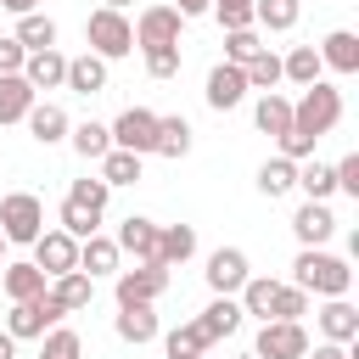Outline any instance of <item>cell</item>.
Instances as JSON below:
<instances>
[{"instance_id":"obj_25","label":"cell","mask_w":359,"mask_h":359,"mask_svg":"<svg viewBox=\"0 0 359 359\" xmlns=\"http://www.w3.org/2000/svg\"><path fill=\"white\" fill-rule=\"evenodd\" d=\"M28 56L34 50H56V22L45 17V11H28V17H17V34H11Z\"/></svg>"},{"instance_id":"obj_5","label":"cell","mask_w":359,"mask_h":359,"mask_svg":"<svg viewBox=\"0 0 359 359\" xmlns=\"http://www.w3.org/2000/svg\"><path fill=\"white\" fill-rule=\"evenodd\" d=\"M112 292H118V309H135V303H157L168 292V269L163 264H135V269H118L112 275Z\"/></svg>"},{"instance_id":"obj_12","label":"cell","mask_w":359,"mask_h":359,"mask_svg":"<svg viewBox=\"0 0 359 359\" xmlns=\"http://www.w3.org/2000/svg\"><path fill=\"white\" fill-rule=\"evenodd\" d=\"M157 230L163 224H151V219H140V213H129L123 224H118V252H129L135 264H157Z\"/></svg>"},{"instance_id":"obj_20","label":"cell","mask_w":359,"mask_h":359,"mask_svg":"<svg viewBox=\"0 0 359 359\" xmlns=\"http://www.w3.org/2000/svg\"><path fill=\"white\" fill-rule=\"evenodd\" d=\"M22 123H28V135H34L39 146H56V140H67V129H73V123H67V112H62L56 101H34Z\"/></svg>"},{"instance_id":"obj_21","label":"cell","mask_w":359,"mask_h":359,"mask_svg":"<svg viewBox=\"0 0 359 359\" xmlns=\"http://www.w3.org/2000/svg\"><path fill=\"white\" fill-rule=\"evenodd\" d=\"M45 292H50V303H56L62 314H79V309H90V297H95V280H90V275H79V269H67V275H56Z\"/></svg>"},{"instance_id":"obj_10","label":"cell","mask_w":359,"mask_h":359,"mask_svg":"<svg viewBox=\"0 0 359 359\" xmlns=\"http://www.w3.org/2000/svg\"><path fill=\"white\" fill-rule=\"evenodd\" d=\"M247 252L241 247H219L213 258H208V286H213V297H236L241 286H247Z\"/></svg>"},{"instance_id":"obj_2","label":"cell","mask_w":359,"mask_h":359,"mask_svg":"<svg viewBox=\"0 0 359 359\" xmlns=\"http://www.w3.org/2000/svg\"><path fill=\"white\" fill-rule=\"evenodd\" d=\"M342 123V90L337 84H309L297 101H292V129L297 135H309V140H320V135H331Z\"/></svg>"},{"instance_id":"obj_54","label":"cell","mask_w":359,"mask_h":359,"mask_svg":"<svg viewBox=\"0 0 359 359\" xmlns=\"http://www.w3.org/2000/svg\"><path fill=\"white\" fill-rule=\"evenodd\" d=\"M230 6H252V0H230Z\"/></svg>"},{"instance_id":"obj_27","label":"cell","mask_w":359,"mask_h":359,"mask_svg":"<svg viewBox=\"0 0 359 359\" xmlns=\"http://www.w3.org/2000/svg\"><path fill=\"white\" fill-rule=\"evenodd\" d=\"M191 252H196V230H191V224H163V230H157V264H163V269H168V264H185Z\"/></svg>"},{"instance_id":"obj_52","label":"cell","mask_w":359,"mask_h":359,"mask_svg":"<svg viewBox=\"0 0 359 359\" xmlns=\"http://www.w3.org/2000/svg\"><path fill=\"white\" fill-rule=\"evenodd\" d=\"M101 6H107V11H123V6H135V0H101Z\"/></svg>"},{"instance_id":"obj_35","label":"cell","mask_w":359,"mask_h":359,"mask_svg":"<svg viewBox=\"0 0 359 359\" xmlns=\"http://www.w3.org/2000/svg\"><path fill=\"white\" fill-rule=\"evenodd\" d=\"M95 180H101L107 191H112V185H135V180H140V157H135V151H118V146H112V151L101 157V174H95Z\"/></svg>"},{"instance_id":"obj_26","label":"cell","mask_w":359,"mask_h":359,"mask_svg":"<svg viewBox=\"0 0 359 359\" xmlns=\"http://www.w3.org/2000/svg\"><path fill=\"white\" fill-rule=\"evenodd\" d=\"M320 73H325V67H320V50H314V45H292V50L280 56V79H292V84H303V90L320 84Z\"/></svg>"},{"instance_id":"obj_46","label":"cell","mask_w":359,"mask_h":359,"mask_svg":"<svg viewBox=\"0 0 359 359\" xmlns=\"http://www.w3.org/2000/svg\"><path fill=\"white\" fill-rule=\"evenodd\" d=\"M331 174H337V191H348V196H359V151H348L342 163H331Z\"/></svg>"},{"instance_id":"obj_39","label":"cell","mask_w":359,"mask_h":359,"mask_svg":"<svg viewBox=\"0 0 359 359\" xmlns=\"http://www.w3.org/2000/svg\"><path fill=\"white\" fill-rule=\"evenodd\" d=\"M241 73H247V90H264V95H269V90L280 84V56H275V50H258Z\"/></svg>"},{"instance_id":"obj_24","label":"cell","mask_w":359,"mask_h":359,"mask_svg":"<svg viewBox=\"0 0 359 359\" xmlns=\"http://www.w3.org/2000/svg\"><path fill=\"white\" fill-rule=\"evenodd\" d=\"M34 101H39V95L28 90L22 73H0V123H22Z\"/></svg>"},{"instance_id":"obj_6","label":"cell","mask_w":359,"mask_h":359,"mask_svg":"<svg viewBox=\"0 0 359 359\" xmlns=\"http://www.w3.org/2000/svg\"><path fill=\"white\" fill-rule=\"evenodd\" d=\"M252 359H309L303 320H264V331L252 342Z\"/></svg>"},{"instance_id":"obj_1","label":"cell","mask_w":359,"mask_h":359,"mask_svg":"<svg viewBox=\"0 0 359 359\" xmlns=\"http://www.w3.org/2000/svg\"><path fill=\"white\" fill-rule=\"evenodd\" d=\"M292 286L303 297H348L353 286V269L337 258V252H320V247H303L297 264H292Z\"/></svg>"},{"instance_id":"obj_4","label":"cell","mask_w":359,"mask_h":359,"mask_svg":"<svg viewBox=\"0 0 359 359\" xmlns=\"http://www.w3.org/2000/svg\"><path fill=\"white\" fill-rule=\"evenodd\" d=\"M0 236L17 241V247H34V241L45 236V202H39L34 191H11V196H0Z\"/></svg>"},{"instance_id":"obj_50","label":"cell","mask_w":359,"mask_h":359,"mask_svg":"<svg viewBox=\"0 0 359 359\" xmlns=\"http://www.w3.org/2000/svg\"><path fill=\"white\" fill-rule=\"evenodd\" d=\"M6 11H17V17H28V11H39V0H0Z\"/></svg>"},{"instance_id":"obj_33","label":"cell","mask_w":359,"mask_h":359,"mask_svg":"<svg viewBox=\"0 0 359 359\" xmlns=\"http://www.w3.org/2000/svg\"><path fill=\"white\" fill-rule=\"evenodd\" d=\"M252 28H269V34L297 28V0H252Z\"/></svg>"},{"instance_id":"obj_40","label":"cell","mask_w":359,"mask_h":359,"mask_svg":"<svg viewBox=\"0 0 359 359\" xmlns=\"http://www.w3.org/2000/svg\"><path fill=\"white\" fill-rule=\"evenodd\" d=\"M258 50H269L264 39H258V28H236V34H224V62H236V67H247Z\"/></svg>"},{"instance_id":"obj_42","label":"cell","mask_w":359,"mask_h":359,"mask_svg":"<svg viewBox=\"0 0 359 359\" xmlns=\"http://www.w3.org/2000/svg\"><path fill=\"white\" fill-rule=\"evenodd\" d=\"M67 202H79V208H90V213H107V185H101V180H73V185H67Z\"/></svg>"},{"instance_id":"obj_8","label":"cell","mask_w":359,"mask_h":359,"mask_svg":"<svg viewBox=\"0 0 359 359\" xmlns=\"http://www.w3.org/2000/svg\"><path fill=\"white\" fill-rule=\"evenodd\" d=\"M67 314L50 303V292L45 297H34V303H11V314H6V337L11 342H22V337H45L50 325H62Z\"/></svg>"},{"instance_id":"obj_18","label":"cell","mask_w":359,"mask_h":359,"mask_svg":"<svg viewBox=\"0 0 359 359\" xmlns=\"http://www.w3.org/2000/svg\"><path fill=\"white\" fill-rule=\"evenodd\" d=\"M22 79H28L34 95H39V90H62V79H67V56H62V50H34V56L22 62Z\"/></svg>"},{"instance_id":"obj_49","label":"cell","mask_w":359,"mask_h":359,"mask_svg":"<svg viewBox=\"0 0 359 359\" xmlns=\"http://www.w3.org/2000/svg\"><path fill=\"white\" fill-rule=\"evenodd\" d=\"M314 359H353V353H348L342 342H320V348H314Z\"/></svg>"},{"instance_id":"obj_14","label":"cell","mask_w":359,"mask_h":359,"mask_svg":"<svg viewBox=\"0 0 359 359\" xmlns=\"http://www.w3.org/2000/svg\"><path fill=\"white\" fill-rule=\"evenodd\" d=\"M118 264H123V252H118L112 236L95 230V236L79 241V275H90V280H95V275H118Z\"/></svg>"},{"instance_id":"obj_55","label":"cell","mask_w":359,"mask_h":359,"mask_svg":"<svg viewBox=\"0 0 359 359\" xmlns=\"http://www.w3.org/2000/svg\"><path fill=\"white\" fill-rule=\"evenodd\" d=\"M241 359H252V353H241Z\"/></svg>"},{"instance_id":"obj_23","label":"cell","mask_w":359,"mask_h":359,"mask_svg":"<svg viewBox=\"0 0 359 359\" xmlns=\"http://www.w3.org/2000/svg\"><path fill=\"white\" fill-rule=\"evenodd\" d=\"M314 50H320V67H331V73H359V34L337 28V34H325V45H314Z\"/></svg>"},{"instance_id":"obj_28","label":"cell","mask_w":359,"mask_h":359,"mask_svg":"<svg viewBox=\"0 0 359 359\" xmlns=\"http://www.w3.org/2000/svg\"><path fill=\"white\" fill-rule=\"evenodd\" d=\"M208 337H202V325L191 320V325H174L168 337H163V359H208Z\"/></svg>"},{"instance_id":"obj_47","label":"cell","mask_w":359,"mask_h":359,"mask_svg":"<svg viewBox=\"0 0 359 359\" xmlns=\"http://www.w3.org/2000/svg\"><path fill=\"white\" fill-rule=\"evenodd\" d=\"M22 62H28V50L17 39H0V73H22Z\"/></svg>"},{"instance_id":"obj_7","label":"cell","mask_w":359,"mask_h":359,"mask_svg":"<svg viewBox=\"0 0 359 359\" xmlns=\"http://www.w3.org/2000/svg\"><path fill=\"white\" fill-rule=\"evenodd\" d=\"M107 135H112V146H118V151L151 157V146H157V112H146V107H129V112H118V123H112Z\"/></svg>"},{"instance_id":"obj_11","label":"cell","mask_w":359,"mask_h":359,"mask_svg":"<svg viewBox=\"0 0 359 359\" xmlns=\"http://www.w3.org/2000/svg\"><path fill=\"white\" fill-rule=\"evenodd\" d=\"M34 264L56 280V275H67V269H79V241L67 236V230H45L39 241H34Z\"/></svg>"},{"instance_id":"obj_34","label":"cell","mask_w":359,"mask_h":359,"mask_svg":"<svg viewBox=\"0 0 359 359\" xmlns=\"http://www.w3.org/2000/svg\"><path fill=\"white\" fill-rule=\"evenodd\" d=\"M151 151L180 163V157L191 151V123H185V118H157V146H151Z\"/></svg>"},{"instance_id":"obj_15","label":"cell","mask_w":359,"mask_h":359,"mask_svg":"<svg viewBox=\"0 0 359 359\" xmlns=\"http://www.w3.org/2000/svg\"><path fill=\"white\" fill-rule=\"evenodd\" d=\"M0 286H6L11 303H34V297H45L50 275H45L39 264H0Z\"/></svg>"},{"instance_id":"obj_29","label":"cell","mask_w":359,"mask_h":359,"mask_svg":"<svg viewBox=\"0 0 359 359\" xmlns=\"http://www.w3.org/2000/svg\"><path fill=\"white\" fill-rule=\"evenodd\" d=\"M252 123H258L264 135H275V140H280V135L292 129V101H286V95H275V90H269V95H258V107H252Z\"/></svg>"},{"instance_id":"obj_13","label":"cell","mask_w":359,"mask_h":359,"mask_svg":"<svg viewBox=\"0 0 359 359\" xmlns=\"http://www.w3.org/2000/svg\"><path fill=\"white\" fill-rule=\"evenodd\" d=\"M241 95H247V73L236 62H219L208 73V107L213 112H230V107H241Z\"/></svg>"},{"instance_id":"obj_30","label":"cell","mask_w":359,"mask_h":359,"mask_svg":"<svg viewBox=\"0 0 359 359\" xmlns=\"http://www.w3.org/2000/svg\"><path fill=\"white\" fill-rule=\"evenodd\" d=\"M275 292H280V280H269V275H247V286L236 292V303H241V314H258V320H269V309H275Z\"/></svg>"},{"instance_id":"obj_9","label":"cell","mask_w":359,"mask_h":359,"mask_svg":"<svg viewBox=\"0 0 359 359\" xmlns=\"http://www.w3.org/2000/svg\"><path fill=\"white\" fill-rule=\"evenodd\" d=\"M180 11L174 6H146L135 17V50H163V45H180Z\"/></svg>"},{"instance_id":"obj_43","label":"cell","mask_w":359,"mask_h":359,"mask_svg":"<svg viewBox=\"0 0 359 359\" xmlns=\"http://www.w3.org/2000/svg\"><path fill=\"white\" fill-rule=\"evenodd\" d=\"M309 314V297L297 292V286H280L275 292V309H269V320H303Z\"/></svg>"},{"instance_id":"obj_48","label":"cell","mask_w":359,"mask_h":359,"mask_svg":"<svg viewBox=\"0 0 359 359\" xmlns=\"http://www.w3.org/2000/svg\"><path fill=\"white\" fill-rule=\"evenodd\" d=\"M174 11L180 17H202V11H213V0H174Z\"/></svg>"},{"instance_id":"obj_3","label":"cell","mask_w":359,"mask_h":359,"mask_svg":"<svg viewBox=\"0 0 359 359\" xmlns=\"http://www.w3.org/2000/svg\"><path fill=\"white\" fill-rule=\"evenodd\" d=\"M84 45H90V56L118 62V56H129V50H135V22H129L123 11L95 6V11H90V22H84Z\"/></svg>"},{"instance_id":"obj_22","label":"cell","mask_w":359,"mask_h":359,"mask_svg":"<svg viewBox=\"0 0 359 359\" xmlns=\"http://www.w3.org/2000/svg\"><path fill=\"white\" fill-rule=\"evenodd\" d=\"M241 320H247V314H241V303H236V297H213V303L196 314V325H202V337H208V342L236 337V331H241Z\"/></svg>"},{"instance_id":"obj_19","label":"cell","mask_w":359,"mask_h":359,"mask_svg":"<svg viewBox=\"0 0 359 359\" xmlns=\"http://www.w3.org/2000/svg\"><path fill=\"white\" fill-rule=\"evenodd\" d=\"M62 90H73V95H101L107 90V62L101 56H67V79H62Z\"/></svg>"},{"instance_id":"obj_17","label":"cell","mask_w":359,"mask_h":359,"mask_svg":"<svg viewBox=\"0 0 359 359\" xmlns=\"http://www.w3.org/2000/svg\"><path fill=\"white\" fill-rule=\"evenodd\" d=\"M320 337H325V342H342V348L359 342V309H353L348 297H331V303L320 309Z\"/></svg>"},{"instance_id":"obj_53","label":"cell","mask_w":359,"mask_h":359,"mask_svg":"<svg viewBox=\"0 0 359 359\" xmlns=\"http://www.w3.org/2000/svg\"><path fill=\"white\" fill-rule=\"evenodd\" d=\"M0 264H6V236H0Z\"/></svg>"},{"instance_id":"obj_31","label":"cell","mask_w":359,"mask_h":359,"mask_svg":"<svg viewBox=\"0 0 359 359\" xmlns=\"http://www.w3.org/2000/svg\"><path fill=\"white\" fill-rule=\"evenodd\" d=\"M112 331H118L123 342H135V348H140V342H151V337H157V314H151L146 303H135V309H118Z\"/></svg>"},{"instance_id":"obj_37","label":"cell","mask_w":359,"mask_h":359,"mask_svg":"<svg viewBox=\"0 0 359 359\" xmlns=\"http://www.w3.org/2000/svg\"><path fill=\"white\" fill-rule=\"evenodd\" d=\"M39 359H84L79 331H73V325H50V331L39 337Z\"/></svg>"},{"instance_id":"obj_38","label":"cell","mask_w":359,"mask_h":359,"mask_svg":"<svg viewBox=\"0 0 359 359\" xmlns=\"http://www.w3.org/2000/svg\"><path fill=\"white\" fill-rule=\"evenodd\" d=\"M297 185V163H286V157H269L264 168H258V191L264 196H286Z\"/></svg>"},{"instance_id":"obj_44","label":"cell","mask_w":359,"mask_h":359,"mask_svg":"<svg viewBox=\"0 0 359 359\" xmlns=\"http://www.w3.org/2000/svg\"><path fill=\"white\" fill-rule=\"evenodd\" d=\"M146 73H151V79H174V73H180V45L146 50Z\"/></svg>"},{"instance_id":"obj_41","label":"cell","mask_w":359,"mask_h":359,"mask_svg":"<svg viewBox=\"0 0 359 359\" xmlns=\"http://www.w3.org/2000/svg\"><path fill=\"white\" fill-rule=\"evenodd\" d=\"M56 230H67L73 241H84V236H95V230H101V213H90V208H79V202H67V196H62V224H56Z\"/></svg>"},{"instance_id":"obj_45","label":"cell","mask_w":359,"mask_h":359,"mask_svg":"<svg viewBox=\"0 0 359 359\" xmlns=\"http://www.w3.org/2000/svg\"><path fill=\"white\" fill-rule=\"evenodd\" d=\"M213 17L224 22V34H236V28H252V6H230V0H213Z\"/></svg>"},{"instance_id":"obj_51","label":"cell","mask_w":359,"mask_h":359,"mask_svg":"<svg viewBox=\"0 0 359 359\" xmlns=\"http://www.w3.org/2000/svg\"><path fill=\"white\" fill-rule=\"evenodd\" d=\"M0 359H17V342H11L6 331H0Z\"/></svg>"},{"instance_id":"obj_32","label":"cell","mask_w":359,"mask_h":359,"mask_svg":"<svg viewBox=\"0 0 359 359\" xmlns=\"http://www.w3.org/2000/svg\"><path fill=\"white\" fill-rule=\"evenodd\" d=\"M67 140H73V151H79V157H95V163L112 151V135H107V123H95V118L73 123V129H67Z\"/></svg>"},{"instance_id":"obj_36","label":"cell","mask_w":359,"mask_h":359,"mask_svg":"<svg viewBox=\"0 0 359 359\" xmlns=\"http://www.w3.org/2000/svg\"><path fill=\"white\" fill-rule=\"evenodd\" d=\"M297 185H303V196L309 202H331V191H337V174H331V163H297Z\"/></svg>"},{"instance_id":"obj_16","label":"cell","mask_w":359,"mask_h":359,"mask_svg":"<svg viewBox=\"0 0 359 359\" xmlns=\"http://www.w3.org/2000/svg\"><path fill=\"white\" fill-rule=\"evenodd\" d=\"M292 230H297V241H303V247H325V241H331V230H337V213H331L325 202H303V208L292 213Z\"/></svg>"}]
</instances>
